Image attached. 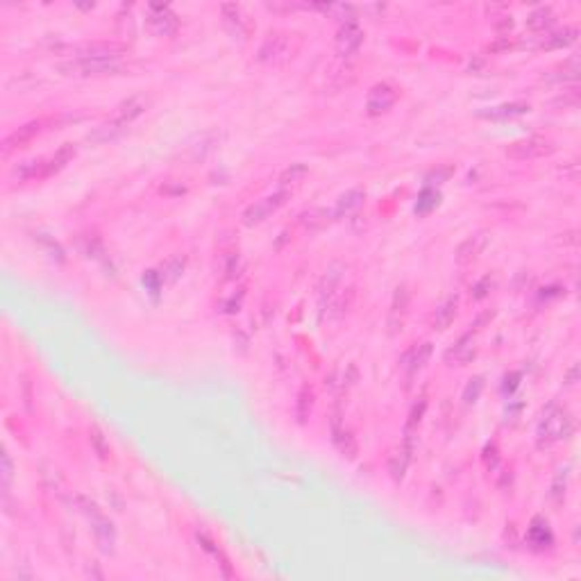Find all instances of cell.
<instances>
[{
    "mask_svg": "<svg viewBox=\"0 0 581 581\" xmlns=\"http://www.w3.org/2000/svg\"><path fill=\"white\" fill-rule=\"evenodd\" d=\"M145 105H148V100H145L143 96L129 98V100H125V102H123L120 107L116 109V114L111 116V120H107L100 129H98V132L93 134V138L107 141V138H111L114 134H118L120 129H125V127L129 125V123L141 116V114L145 111Z\"/></svg>",
    "mask_w": 581,
    "mask_h": 581,
    "instance_id": "6da1fadb",
    "label": "cell"
},
{
    "mask_svg": "<svg viewBox=\"0 0 581 581\" xmlns=\"http://www.w3.org/2000/svg\"><path fill=\"white\" fill-rule=\"evenodd\" d=\"M572 429H575V420H572V415L566 411V409L552 406L550 411L545 413L541 424H538V438H541V443L552 445V443H556V440L568 438L572 433Z\"/></svg>",
    "mask_w": 581,
    "mask_h": 581,
    "instance_id": "7a4b0ae2",
    "label": "cell"
},
{
    "mask_svg": "<svg viewBox=\"0 0 581 581\" xmlns=\"http://www.w3.org/2000/svg\"><path fill=\"white\" fill-rule=\"evenodd\" d=\"M556 150V145L550 141V138L543 136H529L522 138V141H513L509 148H506V157L513 161H529V159H541L552 154Z\"/></svg>",
    "mask_w": 581,
    "mask_h": 581,
    "instance_id": "3957f363",
    "label": "cell"
},
{
    "mask_svg": "<svg viewBox=\"0 0 581 581\" xmlns=\"http://www.w3.org/2000/svg\"><path fill=\"white\" fill-rule=\"evenodd\" d=\"M127 55V46L118 41H91L75 48V60H100V62H118Z\"/></svg>",
    "mask_w": 581,
    "mask_h": 581,
    "instance_id": "277c9868",
    "label": "cell"
},
{
    "mask_svg": "<svg viewBox=\"0 0 581 581\" xmlns=\"http://www.w3.org/2000/svg\"><path fill=\"white\" fill-rule=\"evenodd\" d=\"M289 195H291L289 191H277L273 195H266L264 200H259V202L252 204V207H248V211L243 214V223L248 227L264 223L268 216L275 214L280 207H284V202L289 200Z\"/></svg>",
    "mask_w": 581,
    "mask_h": 581,
    "instance_id": "5b68a950",
    "label": "cell"
},
{
    "mask_svg": "<svg viewBox=\"0 0 581 581\" xmlns=\"http://www.w3.org/2000/svg\"><path fill=\"white\" fill-rule=\"evenodd\" d=\"M62 71H66L69 75H114V73L123 71L120 62H100V60H73L64 64Z\"/></svg>",
    "mask_w": 581,
    "mask_h": 581,
    "instance_id": "8992f818",
    "label": "cell"
},
{
    "mask_svg": "<svg viewBox=\"0 0 581 581\" xmlns=\"http://www.w3.org/2000/svg\"><path fill=\"white\" fill-rule=\"evenodd\" d=\"M291 35H286V32H271L264 44L259 48V60L261 62H268V64H277L286 60V57L291 55Z\"/></svg>",
    "mask_w": 581,
    "mask_h": 581,
    "instance_id": "52a82bcc",
    "label": "cell"
},
{
    "mask_svg": "<svg viewBox=\"0 0 581 581\" xmlns=\"http://www.w3.org/2000/svg\"><path fill=\"white\" fill-rule=\"evenodd\" d=\"M395 102H397V89L391 87L388 82H382V84H375L370 89V93L366 98V109L370 116H379V114H386Z\"/></svg>",
    "mask_w": 581,
    "mask_h": 581,
    "instance_id": "ba28073f",
    "label": "cell"
},
{
    "mask_svg": "<svg viewBox=\"0 0 581 581\" xmlns=\"http://www.w3.org/2000/svg\"><path fill=\"white\" fill-rule=\"evenodd\" d=\"M41 129H44V120H30L26 125H21L19 129H14V132L3 141V154L26 148L32 138H37L41 134Z\"/></svg>",
    "mask_w": 581,
    "mask_h": 581,
    "instance_id": "9c48e42d",
    "label": "cell"
},
{
    "mask_svg": "<svg viewBox=\"0 0 581 581\" xmlns=\"http://www.w3.org/2000/svg\"><path fill=\"white\" fill-rule=\"evenodd\" d=\"M364 44V32L361 28L357 26L355 21H348L346 26L339 30V37H337V51L343 57H350L355 55L359 48Z\"/></svg>",
    "mask_w": 581,
    "mask_h": 581,
    "instance_id": "30bf717a",
    "label": "cell"
},
{
    "mask_svg": "<svg viewBox=\"0 0 581 581\" xmlns=\"http://www.w3.org/2000/svg\"><path fill=\"white\" fill-rule=\"evenodd\" d=\"M150 19L148 23L152 26V30L157 32V35H173L177 30V16L170 12V7L166 5H150Z\"/></svg>",
    "mask_w": 581,
    "mask_h": 581,
    "instance_id": "8fae6325",
    "label": "cell"
},
{
    "mask_svg": "<svg viewBox=\"0 0 581 581\" xmlns=\"http://www.w3.org/2000/svg\"><path fill=\"white\" fill-rule=\"evenodd\" d=\"M488 245V232H477L468 236L459 248H456V264H472Z\"/></svg>",
    "mask_w": 581,
    "mask_h": 581,
    "instance_id": "7c38bea8",
    "label": "cell"
},
{
    "mask_svg": "<svg viewBox=\"0 0 581 581\" xmlns=\"http://www.w3.org/2000/svg\"><path fill=\"white\" fill-rule=\"evenodd\" d=\"M429 357H431V343H422V346L413 348L404 357V370H406V379L409 382H411L415 375L422 370L424 364L429 361Z\"/></svg>",
    "mask_w": 581,
    "mask_h": 581,
    "instance_id": "4fadbf2b",
    "label": "cell"
},
{
    "mask_svg": "<svg viewBox=\"0 0 581 581\" xmlns=\"http://www.w3.org/2000/svg\"><path fill=\"white\" fill-rule=\"evenodd\" d=\"M75 157V145L64 143L55 154H51L48 159H44V177H51L55 173H60L62 168H66V163Z\"/></svg>",
    "mask_w": 581,
    "mask_h": 581,
    "instance_id": "5bb4252c",
    "label": "cell"
},
{
    "mask_svg": "<svg viewBox=\"0 0 581 581\" xmlns=\"http://www.w3.org/2000/svg\"><path fill=\"white\" fill-rule=\"evenodd\" d=\"M456 307H459V298L456 296H449L443 305L436 309V316H433V330L438 332H445L449 325L454 323L456 318Z\"/></svg>",
    "mask_w": 581,
    "mask_h": 581,
    "instance_id": "9a60e30c",
    "label": "cell"
},
{
    "mask_svg": "<svg viewBox=\"0 0 581 581\" xmlns=\"http://www.w3.org/2000/svg\"><path fill=\"white\" fill-rule=\"evenodd\" d=\"M472 352H474V332H468V334H463V337L447 350L445 359H447V361L463 364V361H468V359L472 357Z\"/></svg>",
    "mask_w": 581,
    "mask_h": 581,
    "instance_id": "2e32d148",
    "label": "cell"
},
{
    "mask_svg": "<svg viewBox=\"0 0 581 581\" xmlns=\"http://www.w3.org/2000/svg\"><path fill=\"white\" fill-rule=\"evenodd\" d=\"M334 443H337L339 452L343 456H348V459H355L357 452H359V445H357V438L352 436V431L348 429H341L334 424Z\"/></svg>",
    "mask_w": 581,
    "mask_h": 581,
    "instance_id": "e0dca14e",
    "label": "cell"
},
{
    "mask_svg": "<svg viewBox=\"0 0 581 581\" xmlns=\"http://www.w3.org/2000/svg\"><path fill=\"white\" fill-rule=\"evenodd\" d=\"M307 173H309V168L305 166V163H291V166L280 175V179H277V182H280V191H289V189H293V186H298L302 179H305Z\"/></svg>",
    "mask_w": 581,
    "mask_h": 581,
    "instance_id": "ac0fdd59",
    "label": "cell"
},
{
    "mask_svg": "<svg viewBox=\"0 0 581 581\" xmlns=\"http://www.w3.org/2000/svg\"><path fill=\"white\" fill-rule=\"evenodd\" d=\"M314 388L309 386V384H305V386L300 388L298 393V402H296V415H298V422H307V418L311 415V411H314Z\"/></svg>",
    "mask_w": 581,
    "mask_h": 581,
    "instance_id": "d6986e66",
    "label": "cell"
},
{
    "mask_svg": "<svg viewBox=\"0 0 581 581\" xmlns=\"http://www.w3.org/2000/svg\"><path fill=\"white\" fill-rule=\"evenodd\" d=\"M223 16H225V26L230 28L232 35L241 37L243 35V28H245V21L241 19V10L236 5H223Z\"/></svg>",
    "mask_w": 581,
    "mask_h": 581,
    "instance_id": "ffe728a7",
    "label": "cell"
},
{
    "mask_svg": "<svg viewBox=\"0 0 581 581\" xmlns=\"http://www.w3.org/2000/svg\"><path fill=\"white\" fill-rule=\"evenodd\" d=\"M364 204V191H348V193H343L341 198H339V204H337V214H350V211H355L359 209Z\"/></svg>",
    "mask_w": 581,
    "mask_h": 581,
    "instance_id": "44dd1931",
    "label": "cell"
},
{
    "mask_svg": "<svg viewBox=\"0 0 581 581\" xmlns=\"http://www.w3.org/2000/svg\"><path fill=\"white\" fill-rule=\"evenodd\" d=\"M529 111V105L525 102H511V105H500V107H493L490 111H486L484 116L488 118H506V116H515V114H525Z\"/></svg>",
    "mask_w": 581,
    "mask_h": 581,
    "instance_id": "7402d4cb",
    "label": "cell"
},
{
    "mask_svg": "<svg viewBox=\"0 0 581 581\" xmlns=\"http://www.w3.org/2000/svg\"><path fill=\"white\" fill-rule=\"evenodd\" d=\"M302 225L309 230H318V227L327 225V211L325 209H309L307 214H302Z\"/></svg>",
    "mask_w": 581,
    "mask_h": 581,
    "instance_id": "603a6c76",
    "label": "cell"
},
{
    "mask_svg": "<svg viewBox=\"0 0 581 581\" xmlns=\"http://www.w3.org/2000/svg\"><path fill=\"white\" fill-rule=\"evenodd\" d=\"M575 35H577V30H575V28H570V30H566V32H559V35H552V37H550V41H547V44H545V48L568 46V44H572V41L577 39Z\"/></svg>",
    "mask_w": 581,
    "mask_h": 581,
    "instance_id": "cb8c5ba5",
    "label": "cell"
},
{
    "mask_svg": "<svg viewBox=\"0 0 581 581\" xmlns=\"http://www.w3.org/2000/svg\"><path fill=\"white\" fill-rule=\"evenodd\" d=\"M552 12L547 10V7H541V10H536L534 14L529 16V28H534V30H543L547 23H550L552 19Z\"/></svg>",
    "mask_w": 581,
    "mask_h": 581,
    "instance_id": "d4e9b609",
    "label": "cell"
},
{
    "mask_svg": "<svg viewBox=\"0 0 581 581\" xmlns=\"http://www.w3.org/2000/svg\"><path fill=\"white\" fill-rule=\"evenodd\" d=\"M91 445L96 447V452L102 456V459H107V454H109V445H107V440H105V433L98 429V427H91Z\"/></svg>",
    "mask_w": 581,
    "mask_h": 581,
    "instance_id": "484cf974",
    "label": "cell"
},
{
    "mask_svg": "<svg viewBox=\"0 0 581 581\" xmlns=\"http://www.w3.org/2000/svg\"><path fill=\"white\" fill-rule=\"evenodd\" d=\"M10 481H12V459H10V454H3V488L7 490V486H10Z\"/></svg>",
    "mask_w": 581,
    "mask_h": 581,
    "instance_id": "4316f807",
    "label": "cell"
},
{
    "mask_svg": "<svg viewBox=\"0 0 581 581\" xmlns=\"http://www.w3.org/2000/svg\"><path fill=\"white\" fill-rule=\"evenodd\" d=\"M481 388H484V384H481V379L477 377V379H474V388H472V384H470L468 388H465V402H468V404L474 402V400H477V395L481 393Z\"/></svg>",
    "mask_w": 581,
    "mask_h": 581,
    "instance_id": "83f0119b",
    "label": "cell"
},
{
    "mask_svg": "<svg viewBox=\"0 0 581 581\" xmlns=\"http://www.w3.org/2000/svg\"><path fill=\"white\" fill-rule=\"evenodd\" d=\"M490 284H493V282H490V277H484V280H481L477 286H474V298H484V296H486L484 289H486V286H490Z\"/></svg>",
    "mask_w": 581,
    "mask_h": 581,
    "instance_id": "f1b7e54d",
    "label": "cell"
}]
</instances>
